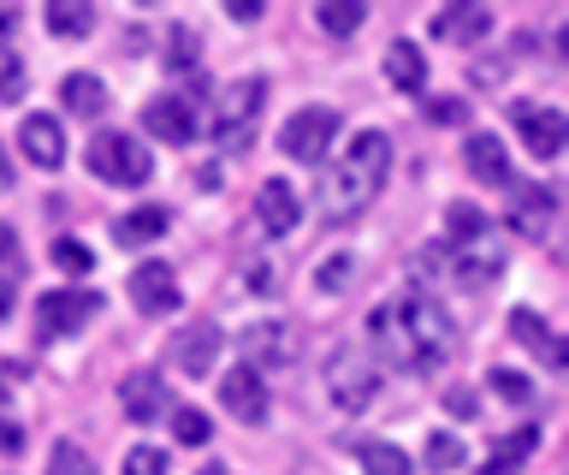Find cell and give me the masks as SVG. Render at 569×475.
I'll list each match as a JSON object with an SVG mask.
<instances>
[{"label":"cell","instance_id":"6da1fadb","mask_svg":"<svg viewBox=\"0 0 569 475\" xmlns=\"http://www.w3.org/2000/svg\"><path fill=\"white\" fill-rule=\"evenodd\" d=\"M368 333H373L380 363L403 368V375L439 368L457 350L451 315H445V304H439V297H427V291H403V297H391V304H380L368 315Z\"/></svg>","mask_w":569,"mask_h":475},{"label":"cell","instance_id":"7a4b0ae2","mask_svg":"<svg viewBox=\"0 0 569 475\" xmlns=\"http://www.w3.org/2000/svg\"><path fill=\"white\" fill-rule=\"evenodd\" d=\"M386 172H391V144H386V131H356L350 149L338 155L332 179H327V202H320V208H327V220L362 215V208L380 197Z\"/></svg>","mask_w":569,"mask_h":475},{"label":"cell","instance_id":"3957f363","mask_svg":"<svg viewBox=\"0 0 569 475\" xmlns=\"http://www.w3.org/2000/svg\"><path fill=\"white\" fill-rule=\"evenodd\" d=\"M89 172L96 179H107V185H149V172H154V161H149V149L137 144L131 131H96L89 137Z\"/></svg>","mask_w":569,"mask_h":475},{"label":"cell","instance_id":"277c9868","mask_svg":"<svg viewBox=\"0 0 569 475\" xmlns=\"http://www.w3.org/2000/svg\"><path fill=\"white\" fill-rule=\"evenodd\" d=\"M373 393H380V368H373L368 350H332V363H327V398L338 404V410H368Z\"/></svg>","mask_w":569,"mask_h":475},{"label":"cell","instance_id":"5b68a950","mask_svg":"<svg viewBox=\"0 0 569 475\" xmlns=\"http://www.w3.org/2000/svg\"><path fill=\"white\" fill-rule=\"evenodd\" d=\"M261 101H267V83L261 78L231 83V90L220 96V108H213V144H220V149H249L256 119H261Z\"/></svg>","mask_w":569,"mask_h":475},{"label":"cell","instance_id":"8992f818","mask_svg":"<svg viewBox=\"0 0 569 475\" xmlns=\"http://www.w3.org/2000/svg\"><path fill=\"white\" fill-rule=\"evenodd\" d=\"M279 144H284V155H291V161L320 167V161H327V149L338 144V113H332V108H297L291 119H284Z\"/></svg>","mask_w":569,"mask_h":475},{"label":"cell","instance_id":"52a82bcc","mask_svg":"<svg viewBox=\"0 0 569 475\" xmlns=\"http://www.w3.org/2000/svg\"><path fill=\"white\" fill-rule=\"evenodd\" d=\"M516 131H522V149L533 161H558L563 155V137H569V119L558 108H546V101H516L510 108Z\"/></svg>","mask_w":569,"mask_h":475},{"label":"cell","instance_id":"ba28073f","mask_svg":"<svg viewBox=\"0 0 569 475\" xmlns=\"http://www.w3.org/2000/svg\"><path fill=\"white\" fill-rule=\"evenodd\" d=\"M96 309H101V291H42V304H36V333H42V339H71Z\"/></svg>","mask_w":569,"mask_h":475},{"label":"cell","instance_id":"9c48e42d","mask_svg":"<svg viewBox=\"0 0 569 475\" xmlns=\"http://www.w3.org/2000/svg\"><path fill=\"white\" fill-rule=\"evenodd\" d=\"M131 304L142 315H172L178 309V274H172V261H142V268L131 274Z\"/></svg>","mask_w":569,"mask_h":475},{"label":"cell","instance_id":"30bf717a","mask_svg":"<svg viewBox=\"0 0 569 475\" xmlns=\"http://www.w3.org/2000/svg\"><path fill=\"white\" fill-rule=\"evenodd\" d=\"M142 131L160 137V144H190L196 137V108L184 96H154L149 108H142Z\"/></svg>","mask_w":569,"mask_h":475},{"label":"cell","instance_id":"8fae6325","mask_svg":"<svg viewBox=\"0 0 569 475\" xmlns=\"http://www.w3.org/2000/svg\"><path fill=\"white\" fill-rule=\"evenodd\" d=\"M256 215H261V232H267V238H284V232H297L302 202H297V190L284 185V179H267V185L256 190Z\"/></svg>","mask_w":569,"mask_h":475},{"label":"cell","instance_id":"7c38bea8","mask_svg":"<svg viewBox=\"0 0 569 475\" xmlns=\"http://www.w3.org/2000/svg\"><path fill=\"white\" fill-rule=\"evenodd\" d=\"M220 404H226L238 422H261V416H267V386H261L256 368H249V363L231 368V375L220 380Z\"/></svg>","mask_w":569,"mask_h":475},{"label":"cell","instance_id":"4fadbf2b","mask_svg":"<svg viewBox=\"0 0 569 475\" xmlns=\"http://www.w3.org/2000/svg\"><path fill=\"white\" fill-rule=\"evenodd\" d=\"M213 357H220V327L213 321H196L172 339V368H184V375H208Z\"/></svg>","mask_w":569,"mask_h":475},{"label":"cell","instance_id":"5bb4252c","mask_svg":"<svg viewBox=\"0 0 569 475\" xmlns=\"http://www.w3.org/2000/svg\"><path fill=\"white\" fill-rule=\"evenodd\" d=\"M18 149H24L36 167H60V161H66V131H60V119L30 113L24 126H18Z\"/></svg>","mask_w":569,"mask_h":475},{"label":"cell","instance_id":"9a60e30c","mask_svg":"<svg viewBox=\"0 0 569 475\" xmlns=\"http://www.w3.org/2000/svg\"><path fill=\"white\" fill-rule=\"evenodd\" d=\"M551 215H558V197H551L546 185H528V190H516V202H510V232H522V238H546Z\"/></svg>","mask_w":569,"mask_h":475},{"label":"cell","instance_id":"2e32d148","mask_svg":"<svg viewBox=\"0 0 569 475\" xmlns=\"http://www.w3.org/2000/svg\"><path fill=\"white\" fill-rule=\"evenodd\" d=\"M243 350H249V368H256V375H261V368H284V363L297 357L291 333L273 327V321H256V327H249V333H243Z\"/></svg>","mask_w":569,"mask_h":475},{"label":"cell","instance_id":"e0dca14e","mask_svg":"<svg viewBox=\"0 0 569 475\" xmlns=\"http://www.w3.org/2000/svg\"><path fill=\"white\" fill-rule=\"evenodd\" d=\"M119 404H124L131 422H154L160 410H167V386H160V375H149V368H137V375H124Z\"/></svg>","mask_w":569,"mask_h":475},{"label":"cell","instance_id":"ac0fdd59","mask_svg":"<svg viewBox=\"0 0 569 475\" xmlns=\"http://www.w3.org/2000/svg\"><path fill=\"white\" fill-rule=\"evenodd\" d=\"M533 446H540V428H510V434H498V446L487 457V469L480 475H516L533 457Z\"/></svg>","mask_w":569,"mask_h":475},{"label":"cell","instance_id":"d6986e66","mask_svg":"<svg viewBox=\"0 0 569 475\" xmlns=\"http://www.w3.org/2000/svg\"><path fill=\"white\" fill-rule=\"evenodd\" d=\"M492 30V19L480 7H451V12H439V24H433V37H445V42H462V48H475L480 37Z\"/></svg>","mask_w":569,"mask_h":475},{"label":"cell","instance_id":"ffe728a7","mask_svg":"<svg viewBox=\"0 0 569 475\" xmlns=\"http://www.w3.org/2000/svg\"><path fill=\"white\" fill-rule=\"evenodd\" d=\"M510 333H516V339H522L528 350H540V357H546L551 368H563V345H558V333H551L533 309H516V315H510Z\"/></svg>","mask_w":569,"mask_h":475},{"label":"cell","instance_id":"44dd1931","mask_svg":"<svg viewBox=\"0 0 569 475\" xmlns=\"http://www.w3.org/2000/svg\"><path fill=\"white\" fill-rule=\"evenodd\" d=\"M469 172H475L480 185H510V155H505V144L480 131L475 144H469Z\"/></svg>","mask_w":569,"mask_h":475},{"label":"cell","instance_id":"7402d4cb","mask_svg":"<svg viewBox=\"0 0 569 475\" xmlns=\"http://www.w3.org/2000/svg\"><path fill=\"white\" fill-rule=\"evenodd\" d=\"M60 101H66L78 119H96V113L107 108V83H101L96 72H71V78L60 83Z\"/></svg>","mask_w":569,"mask_h":475},{"label":"cell","instance_id":"603a6c76","mask_svg":"<svg viewBox=\"0 0 569 475\" xmlns=\"http://www.w3.org/2000/svg\"><path fill=\"white\" fill-rule=\"evenodd\" d=\"M386 78L398 83V90H421L427 83V55L416 42H391L386 48Z\"/></svg>","mask_w":569,"mask_h":475},{"label":"cell","instance_id":"cb8c5ba5","mask_svg":"<svg viewBox=\"0 0 569 475\" xmlns=\"http://www.w3.org/2000/svg\"><path fill=\"white\" fill-rule=\"evenodd\" d=\"M160 232H167V208H131V215H119V226H113V238L119 244H154Z\"/></svg>","mask_w":569,"mask_h":475},{"label":"cell","instance_id":"d4e9b609","mask_svg":"<svg viewBox=\"0 0 569 475\" xmlns=\"http://www.w3.org/2000/svg\"><path fill=\"white\" fill-rule=\"evenodd\" d=\"M53 37H83V30H96V7H83V0H53L42 12Z\"/></svg>","mask_w":569,"mask_h":475},{"label":"cell","instance_id":"484cf974","mask_svg":"<svg viewBox=\"0 0 569 475\" xmlns=\"http://www.w3.org/2000/svg\"><path fill=\"white\" fill-rule=\"evenodd\" d=\"M362 19H368L362 0H327V7L315 12V24L327 30V37H356V30H362Z\"/></svg>","mask_w":569,"mask_h":475},{"label":"cell","instance_id":"4316f807","mask_svg":"<svg viewBox=\"0 0 569 475\" xmlns=\"http://www.w3.org/2000/svg\"><path fill=\"white\" fill-rule=\"evenodd\" d=\"M445 226H451V244H457V250H469V244L487 238V215H480V208H469V202H457L451 215H445Z\"/></svg>","mask_w":569,"mask_h":475},{"label":"cell","instance_id":"83f0119b","mask_svg":"<svg viewBox=\"0 0 569 475\" xmlns=\"http://www.w3.org/2000/svg\"><path fill=\"white\" fill-rule=\"evenodd\" d=\"M48 475H101L96 457H89L78 439H60V446L48 452Z\"/></svg>","mask_w":569,"mask_h":475},{"label":"cell","instance_id":"f1b7e54d","mask_svg":"<svg viewBox=\"0 0 569 475\" xmlns=\"http://www.w3.org/2000/svg\"><path fill=\"white\" fill-rule=\"evenodd\" d=\"M498 268H505V256H498V250H480V261L469 250H457V279H462V286H487V279H498Z\"/></svg>","mask_w":569,"mask_h":475},{"label":"cell","instance_id":"f546056e","mask_svg":"<svg viewBox=\"0 0 569 475\" xmlns=\"http://www.w3.org/2000/svg\"><path fill=\"white\" fill-rule=\"evenodd\" d=\"M172 434H178V446H208L213 422H208V410H196V404H184V410H172Z\"/></svg>","mask_w":569,"mask_h":475},{"label":"cell","instance_id":"4dcf8cb0","mask_svg":"<svg viewBox=\"0 0 569 475\" xmlns=\"http://www.w3.org/2000/svg\"><path fill=\"white\" fill-rule=\"evenodd\" d=\"M362 469L368 475H409V457L398 446H386V439H373V446H362Z\"/></svg>","mask_w":569,"mask_h":475},{"label":"cell","instance_id":"1f68e13d","mask_svg":"<svg viewBox=\"0 0 569 475\" xmlns=\"http://www.w3.org/2000/svg\"><path fill=\"white\" fill-rule=\"evenodd\" d=\"M53 268H66V274H89V268H96V250H89L83 238H60V244H53Z\"/></svg>","mask_w":569,"mask_h":475},{"label":"cell","instance_id":"d6a6232c","mask_svg":"<svg viewBox=\"0 0 569 475\" xmlns=\"http://www.w3.org/2000/svg\"><path fill=\"white\" fill-rule=\"evenodd\" d=\"M487 386H492V393L505 398V404H528V398H533V380H528V375H516V368H492Z\"/></svg>","mask_w":569,"mask_h":475},{"label":"cell","instance_id":"836d02e7","mask_svg":"<svg viewBox=\"0 0 569 475\" xmlns=\"http://www.w3.org/2000/svg\"><path fill=\"white\" fill-rule=\"evenodd\" d=\"M462 464V439L457 434H427V469H457Z\"/></svg>","mask_w":569,"mask_h":475},{"label":"cell","instance_id":"e575fe53","mask_svg":"<svg viewBox=\"0 0 569 475\" xmlns=\"http://www.w3.org/2000/svg\"><path fill=\"white\" fill-rule=\"evenodd\" d=\"M124 475H167V452L160 446H131L124 452Z\"/></svg>","mask_w":569,"mask_h":475},{"label":"cell","instance_id":"d590c367","mask_svg":"<svg viewBox=\"0 0 569 475\" xmlns=\"http://www.w3.org/2000/svg\"><path fill=\"white\" fill-rule=\"evenodd\" d=\"M167 66H172V72H190V66H196V30L172 24V55H167Z\"/></svg>","mask_w":569,"mask_h":475},{"label":"cell","instance_id":"8d00e7d4","mask_svg":"<svg viewBox=\"0 0 569 475\" xmlns=\"http://www.w3.org/2000/svg\"><path fill=\"white\" fill-rule=\"evenodd\" d=\"M18 90H24V66L12 55H0V101H18Z\"/></svg>","mask_w":569,"mask_h":475},{"label":"cell","instance_id":"74e56055","mask_svg":"<svg viewBox=\"0 0 569 475\" xmlns=\"http://www.w3.org/2000/svg\"><path fill=\"white\" fill-rule=\"evenodd\" d=\"M0 268H7V274L24 268V256H18V232H12V226H0Z\"/></svg>","mask_w":569,"mask_h":475},{"label":"cell","instance_id":"f35d334b","mask_svg":"<svg viewBox=\"0 0 569 475\" xmlns=\"http://www.w3.org/2000/svg\"><path fill=\"white\" fill-rule=\"evenodd\" d=\"M427 113H433L439 126H457V119H462V101H457V96H433V101H427Z\"/></svg>","mask_w":569,"mask_h":475},{"label":"cell","instance_id":"ab89813d","mask_svg":"<svg viewBox=\"0 0 569 475\" xmlns=\"http://www.w3.org/2000/svg\"><path fill=\"white\" fill-rule=\"evenodd\" d=\"M24 452V428L18 422H0V457H18Z\"/></svg>","mask_w":569,"mask_h":475},{"label":"cell","instance_id":"60d3db41","mask_svg":"<svg viewBox=\"0 0 569 475\" xmlns=\"http://www.w3.org/2000/svg\"><path fill=\"white\" fill-rule=\"evenodd\" d=\"M226 19H238V24H256V19H261V0H226Z\"/></svg>","mask_w":569,"mask_h":475},{"label":"cell","instance_id":"b9f144b4","mask_svg":"<svg viewBox=\"0 0 569 475\" xmlns=\"http://www.w3.org/2000/svg\"><path fill=\"white\" fill-rule=\"evenodd\" d=\"M445 404H451L457 416H469V410H475V398H469V393H445Z\"/></svg>","mask_w":569,"mask_h":475},{"label":"cell","instance_id":"7bdbcfd3","mask_svg":"<svg viewBox=\"0 0 569 475\" xmlns=\"http://www.w3.org/2000/svg\"><path fill=\"white\" fill-rule=\"evenodd\" d=\"M12 24H18V12H7V7H0V42L12 37Z\"/></svg>","mask_w":569,"mask_h":475},{"label":"cell","instance_id":"ee69618b","mask_svg":"<svg viewBox=\"0 0 569 475\" xmlns=\"http://www.w3.org/2000/svg\"><path fill=\"white\" fill-rule=\"evenodd\" d=\"M0 190H12V161H7V149H0Z\"/></svg>","mask_w":569,"mask_h":475},{"label":"cell","instance_id":"f6af8a7d","mask_svg":"<svg viewBox=\"0 0 569 475\" xmlns=\"http://www.w3.org/2000/svg\"><path fill=\"white\" fill-rule=\"evenodd\" d=\"M0 315H12V291H7V279H0Z\"/></svg>","mask_w":569,"mask_h":475},{"label":"cell","instance_id":"bcb514c9","mask_svg":"<svg viewBox=\"0 0 569 475\" xmlns=\"http://www.w3.org/2000/svg\"><path fill=\"white\" fill-rule=\"evenodd\" d=\"M202 475H226V469H220V464H208V469H202Z\"/></svg>","mask_w":569,"mask_h":475}]
</instances>
